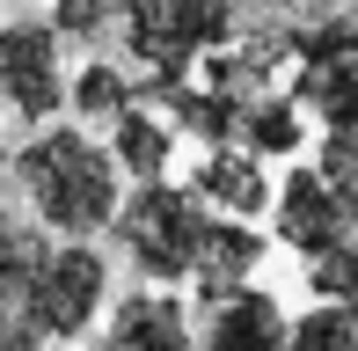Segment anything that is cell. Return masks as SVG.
Returning a JSON list of instances; mask_svg holds the SVG:
<instances>
[{"label": "cell", "instance_id": "obj_1", "mask_svg": "<svg viewBox=\"0 0 358 351\" xmlns=\"http://www.w3.org/2000/svg\"><path fill=\"white\" fill-rule=\"evenodd\" d=\"M15 183L29 190V205H37V220L52 234H66V242H88V234H103L110 220H117V154H103L80 124H52V132H37L29 147H15Z\"/></svg>", "mask_w": 358, "mask_h": 351}, {"label": "cell", "instance_id": "obj_2", "mask_svg": "<svg viewBox=\"0 0 358 351\" xmlns=\"http://www.w3.org/2000/svg\"><path fill=\"white\" fill-rule=\"evenodd\" d=\"M205 205H190V190H176V183H139L132 190V205H117V242L132 249V264L146 271V278H190V264H198V242H205Z\"/></svg>", "mask_w": 358, "mask_h": 351}, {"label": "cell", "instance_id": "obj_3", "mask_svg": "<svg viewBox=\"0 0 358 351\" xmlns=\"http://www.w3.org/2000/svg\"><path fill=\"white\" fill-rule=\"evenodd\" d=\"M227 37H234L227 0H124V44L146 73H190V59Z\"/></svg>", "mask_w": 358, "mask_h": 351}, {"label": "cell", "instance_id": "obj_4", "mask_svg": "<svg viewBox=\"0 0 358 351\" xmlns=\"http://www.w3.org/2000/svg\"><path fill=\"white\" fill-rule=\"evenodd\" d=\"M292 103L315 110L329 132L358 124V22H315L292 29Z\"/></svg>", "mask_w": 358, "mask_h": 351}, {"label": "cell", "instance_id": "obj_5", "mask_svg": "<svg viewBox=\"0 0 358 351\" xmlns=\"http://www.w3.org/2000/svg\"><path fill=\"white\" fill-rule=\"evenodd\" d=\"M0 103L22 124H52L66 103V73H59V29L52 22H8L0 29Z\"/></svg>", "mask_w": 358, "mask_h": 351}, {"label": "cell", "instance_id": "obj_6", "mask_svg": "<svg viewBox=\"0 0 358 351\" xmlns=\"http://www.w3.org/2000/svg\"><path fill=\"white\" fill-rule=\"evenodd\" d=\"M44 264H52V242L0 220V351L52 344V329H44Z\"/></svg>", "mask_w": 358, "mask_h": 351}, {"label": "cell", "instance_id": "obj_7", "mask_svg": "<svg viewBox=\"0 0 358 351\" xmlns=\"http://www.w3.org/2000/svg\"><path fill=\"white\" fill-rule=\"evenodd\" d=\"M271 213H278V242L300 249V257H322L358 227V205L336 198L322 169H292L278 190H271Z\"/></svg>", "mask_w": 358, "mask_h": 351}, {"label": "cell", "instance_id": "obj_8", "mask_svg": "<svg viewBox=\"0 0 358 351\" xmlns=\"http://www.w3.org/2000/svg\"><path fill=\"white\" fill-rule=\"evenodd\" d=\"M103 315V257L88 242H52V264H44V329L59 337H80V329Z\"/></svg>", "mask_w": 358, "mask_h": 351}, {"label": "cell", "instance_id": "obj_9", "mask_svg": "<svg viewBox=\"0 0 358 351\" xmlns=\"http://www.w3.org/2000/svg\"><path fill=\"white\" fill-rule=\"evenodd\" d=\"M190 344V308L169 293H124L110 322L95 329V351H183Z\"/></svg>", "mask_w": 358, "mask_h": 351}, {"label": "cell", "instance_id": "obj_10", "mask_svg": "<svg viewBox=\"0 0 358 351\" xmlns=\"http://www.w3.org/2000/svg\"><path fill=\"white\" fill-rule=\"evenodd\" d=\"M264 264V234L249 227V220H205V242H198V264H190V285H198V300L213 308L227 300L234 285H249V271Z\"/></svg>", "mask_w": 358, "mask_h": 351}, {"label": "cell", "instance_id": "obj_11", "mask_svg": "<svg viewBox=\"0 0 358 351\" xmlns=\"http://www.w3.org/2000/svg\"><path fill=\"white\" fill-rule=\"evenodd\" d=\"M285 315L271 293L234 285L227 300H213V322H205V351H285Z\"/></svg>", "mask_w": 358, "mask_h": 351}, {"label": "cell", "instance_id": "obj_12", "mask_svg": "<svg viewBox=\"0 0 358 351\" xmlns=\"http://www.w3.org/2000/svg\"><path fill=\"white\" fill-rule=\"evenodd\" d=\"M198 198H213L220 213L234 220H256L271 205V183H264V162H256L249 147H213L198 162Z\"/></svg>", "mask_w": 358, "mask_h": 351}, {"label": "cell", "instance_id": "obj_13", "mask_svg": "<svg viewBox=\"0 0 358 351\" xmlns=\"http://www.w3.org/2000/svg\"><path fill=\"white\" fill-rule=\"evenodd\" d=\"M110 154H117V176H132V183H154V176L169 169L176 139H169V124H161V117H146L139 95H132V103L110 117Z\"/></svg>", "mask_w": 358, "mask_h": 351}, {"label": "cell", "instance_id": "obj_14", "mask_svg": "<svg viewBox=\"0 0 358 351\" xmlns=\"http://www.w3.org/2000/svg\"><path fill=\"white\" fill-rule=\"evenodd\" d=\"M241 147L249 154H292V147H307V132H300V103L292 95H256L249 103V117H241Z\"/></svg>", "mask_w": 358, "mask_h": 351}, {"label": "cell", "instance_id": "obj_15", "mask_svg": "<svg viewBox=\"0 0 358 351\" xmlns=\"http://www.w3.org/2000/svg\"><path fill=\"white\" fill-rule=\"evenodd\" d=\"M66 95H73V117H103V124H110L124 103H132V81H124L117 66H80Z\"/></svg>", "mask_w": 358, "mask_h": 351}, {"label": "cell", "instance_id": "obj_16", "mask_svg": "<svg viewBox=\"0 0 358 351\" xmlns=\"http://www.w3.org/2000/svg\"><path fill=\"white\" fill-rule=\"evenodd\" d=\"M307 285H315L322 300H351V308H358V227H351L336 249L307 257Z\"/></svg>", "mask_w": 358, "mask_h": 351}, {"label": "cell", "instance_id": "obj_17", "mask_svg": "<svg viewBox=\"0 0 358 351\" xmlns=\"http://www.w3.org/2000/svg\"><path fill=\"white\" fill-rule=\"evenodd\" d=\"M110 15H124V0H59V8H52V29L73 37V44H95L110 29Z\"/></svg>", "mask_w": 358, "mask_h": 351}, {"label": "cell", "instance_id": "obj_18", "mask_svg": "<svg viewBox=\"0 0 358 351\" xmlns=\"http://www.w3.org/2000/svg\"><path fill=\"white\" fill-rule=\"evenodd\" d=\"M315 169L329 176L336 198H351V205H358V124H351V132H329V139H322V162H315Z\"/></svg>", "mask_w": 358, "mask_h": 351}, {"label": "cell", "instance_id": "obj_19", "mask_svg": "<svg viewBox=\"0 0 358 351\" xmlns=\"http://www.w3.org/2000/svg\"><path fill=\"white\" fill-rule=\"evenodd\" d=\"M256 8H278V0H256Z\"/></svg>", "mask_w": 358, "mask_h": 351}, {"label": "cell", "instance_id": "obj_20", "mask_svg": "<svg viewBox=\"0 0 358 351\" xmlns=\"http://www.w3.org/2000/svg\"><path fill=\"white\" fill-rule=\"evenodd\" d=\"M351 8H358V0H351Z\"/></svg>", "mask_w": 358, "mask_h": 351}]
</instances>
